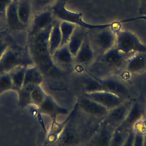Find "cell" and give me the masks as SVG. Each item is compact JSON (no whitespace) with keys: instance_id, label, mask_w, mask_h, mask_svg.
I'll return each instance as SVG.
<instances>
[{"instance_id":"6da1fadb","label":"cell","mask_w":146,"mask_h":146,"mask_svg":"<svg viewBox=\"0 0 146 146\" xmlns=\"http://www.w3.org/2000/svg\"><path fill=\"white\" fill-rule=\"evenodd\" d=\"M52 25L34 35L27 36V51L34 63L43 75L55 76L62 73L63 70L54 63L49 48V37Z\"/></svg>"},{"instance_id":"7a4b0ae2","label":"cell","mask_w":146,"mask_h":146,"mask_svg":"<svg viewBox=\"0 0 146 146\" xmlns=\"http://www.w3.org/2000/svg\"><path fill=\"white\" fill-rule=\"evenodd\" d=\"M133 54H124L114 46L98 55L90 64L88 73L93 77L99 79L113 76L124 66L125 67L127 60Z\"/></svg>"},{"instance_id":"3957f363","label":"cell","mask_w":146,"mask_h":146,"mask_svg":"<svg viewBox=\"0 0 146 146\" xmlns=\"http://www.w3.org/2000/svg\"><path fill=\"white\" fill-rule=\"evenodd\" d=\"M65 1H60L55 3L51 8L52 14L55 18L60 21H66L74 23L77 26L88 30L102 29L110 27L112 26L113 22L102 25L89 24L83 21L81 13H75L69 11L65 7Z\"/></svg>"},{"instance_id":"277c9868","label":"cell","mask_w":146,"mask_h":146,"mask_svg":"<svg viewBox=\"0 0 146 146\" xmlns=\"http://www.w3.org/2000/svg\"><path fill=\"white\" fill-rule=\"evenodd\" d=\"M34 65L27 52L11 47L7 48L0 59V74L10 72L21 66Z\"/></svg>"},{"instance_id":"5b68a950","label":"cell","mask_w":146,"mask_h":146,"mask_svg":"<svg viewBox=\"0 0 146 146\" xmlns=\"http://www.w3.org/2000/svg\"><path fill=\"white\" fill-rule=\"evenodd\" d=\"M111 27L93 30L94 33L88 36L94 54L101 55L115 46L116 34L112 30Z\"/></svg>"},{"instance_id":"8992f818","label":"cell","mask_w":146,"mask_h":146,"mask_svg":"<svg viewBox=\"0 0 146 146\" xmlns=\"http://www.w3.org/2000/svg\"><path fill=\"white\" fill-rule=\"evenodd\" d=\"M115 47L126 54L146 53V45L143 44L139 38L129 31H119L116 33Z\"/></svg>"},{"instance_id":"52a82bcc","label":"cell","mask_w":146,"mask_h":146,"mask_svg":"<svg viewBox=\"0 0 146 146\" xmlns=\"http://www.w3.org/2000/svg\"><path fill=\"white\" fill-rule=\"evenodd\" d=\"M116 128L102 119L90 138L87 146H109Z\"/></svg>"},{"instance_id":"ba28073f","label":"cell","mask_w":146,"mask_h":146,"mask_svg":"<svg viewBox=\"0 0 146 146\" xmlns=\"http://www.w3.org/2000/svg\"><path fill=\"white\" fill-rule=\"evenodd\" d=\"M77 105L85 113L100 120L104 119L109 111L106 107L85 95L79 99Z\"/></svg>"},{"instance_id":"9c48e42d","label":"cell","mask_w":146,"mask_h":146,"mask_svg":"<svg viewBox=\"0 0 146 146\" xmlns=\"http://www.w3.org/2000/svg\"><path fill=\"white\" fill-rule=\"evenodd\" d=\"M84 94V95L100 103L109 110L117 107L125 100L115 94L105 91H98Z\"/></svg>"},{"instance_id":"30bf717a","label":"cell","mask_w":146,"mask_h":146,"mask_svg":"<svg viewBox=\"0 0 146 146\" xmlns=\"http://www.w3.org/2000/svg\"><path fill=\"white\" fill-rule=\"evenodd\" d=\"M133 103L129 99L124 100L119 106L110 110L104 119L117 128L127 116Z\"/></svg>"},{"instance_id":"8fae6325","label":"cell","mask_w":146,"mask_h":146,"mask_svg":"<svg viewBox=\"0 0 146 146\" xmlns=\"http://www.w3.org/2000/svg\"><path fill=\"white\" fill-rule=\"evenodd\" d=\"M100 83L102 91L115 94L124 99H127L129 94L127 87L119 79L110 76L103 79L95 78Z\"/></svg>"},{"instance_id":"7c38bea8","label":"cell","mask_w":146,"mask_h":146,"mask_svg":"<svg viewBox=\"0 0 146 146\" xmlns=\"http://www.w3.org/2000/svg\"><path fill=\"white\" fill-rule=\"evenodd\" d=\"M51 9L42 11L34 16L28 31V36L34 35L52 25L54 21Z\"/></svg>"},{"instance_id":"4fadbf2b","label":"cell","mask_w":146,"mask_h":146,"mask_svg":"<svg viewBox=\"0 0 146 146\" xmlns=\"http://www.w3.org/2000/svg\"><path fill=\"white\" fill-rule=\"evenodd\" d=\"M144 113V108L142 103L139 101L134 102L127 116L117 127L127 131H131L136 123L142 119Z\"/></svg>"},{"instance_id":"5bb4252c","label":"cell","mask_w":146,"mask_h":146,"mask_svg":"<svg viewBox=\"0 0 146 146\" xmlns=\"http://www.w3.org/2000/svg\"><path fill=\"white\" fill-rule=\"evenodd\" d=\"M38 109L41 113L48 115L53 120H56L59 115H66L68 113L67 108L60 106L51 96L48 95L46 96Z\"/></svg>"},{"instance_id":"9a60e30c","label":"cell","mask_w":146,"mask_h":146,"mask_svg":"<svg viewBox=\"0 0 146 146\" xmlns=\"http://www.w3.org/2000/svg\"><path fill=\"white\" fill-rule=\"evenodd\" d=\"M18 2L12 1L8 6L6 14L5 20L9 29L11 31H19L25 29L27 27L20 21L17 13Z\"/></svg>"},{"instance_id":"2e32d148","label":"cell","mask_w":146,"mask_h":146,"mask_svg":"<svg viewBox=\"0 0 146 146\" xmlns=\"http://www.w3.org/2000/svg\"><path fill=\"white\" fill-rule=\"evenodd\" d=\"M94 52L89 41L88 36L85 37L74 59L76 62L81 65L91 64L94 61Z\"/></svg>"},{"instance_id":"e0dca14e","label":"cell","mask_w":146,"mask_h":146,"mask_svg":"<svg viewBox=\"0 0 146 146\" xmlns=\"http://www.w3.org/2000/svg\"><path fill=\"white\" fill-rule=\"evenodd\" d=\"M85 30L84 28L77 26L67 43L69 50L74 58L76 56L86 36Z\"/></svg>"},{"instance_id":"ac0fdd59","label":"cell","mask_w":146,"mask_h":146,"mask_svg":"<svg viewBox=\"0 0 146 146\" xmlns=\"http://www.w3.org/2000/svg\"><path fill=\"white\" fill-rule=\"evenodd\" d=\"M52 56L55 64L61 69H62L61 66H68L72 64L74 59L67 44L60 47L52 55Z\"/></svg>"},{"instance_id":"d6986e66","label":"cell","mask_w":146,"mask_h":146,"mask_svg":"<svg viewBox=\"0 0 146 146\" xmlns=\"http://www.w3.org/2000/svg\"><path fill=\"white\" fill-rule=\"evenodd\" d=\"M127 71L131 74L141 72L146 67V58L144 53H135L127 60L125 65Z\"/></svg>"},{"instance_id":"ffe728a7","label":"cell","mask_w":146,"mask_h":146,"mask_svg":"<svg viewBox=\"0 0 146 146\" xmlns=\"http://www.w3.org/2000/svg\"><path fill=\"white\" fill-rule=\"evenodd\" d=\"M60 21L55 20L53 23L49 37V48L51 55H52L61 44L62 38L60 27Z\"/></svg>"},{"instance_id":"44dd1931","label":"cell","mask_w":146,"mask_h":146,"mask_svg":"<svg viewBox=\"0 0 146 146\" xmlns=\"http://www.w3.org/2000/svg\"><path fill=\"white\" fill-rule=\"evenodd\" d=\"M43 80L44 75L37 66L31 65L26 67L23 86L27 84L41 85L43 82Z\"/></svg>"},{"instance_id":"7402d4cb","label":"cell","mask_w":146,"mask_h":146,"mask_svg":"<svg viewBox=\"0 0 146 146\" xmlns=\"http://www.w3.org/2000/svg\"><path fill=\"white\" fill-rule=\"evenodd\" d=\"M31 7L29 0H22L18 2L17 13L21 22L25 26L29 24L31 13Z\"/></svg>"},{"instance_id":"603a6c76","label":"cell","mask_w":146,"mask_h":146,"mask_svg":"<svg viewBox=\"0 0 146 146\" xmlns=\"http://www.w3.org/2000/svg\"><path fill=\"white\" fill-rule=\"evenodd\" d=\"M34 86V84H27L23 86L21 89L17 91L18 96L19 106L23 108L32 104L31 92Z\"/></svg>"},{"instance_id":"cb8c5ba5","label":"cell","mask_w":146,"mask_h":146,"mask_svg":"<svg viewBox=\"0 0 146 146\" xmlns=\"http://www.w3.org/2000/svg\"><path fill=\"white\" fill-rule=\"evenodd\" d=\"M27 67V66H21L14 69L10 72L14 90L17 91L23 87L25 71Z\"/></svg>"},{"instance_id":"d4e9b609","label":"cell","mask_w":146,"mask_h":146,"mask_svg":"<svg viewBox=\"0 0 146 146\" xmlns=\"http://www.w3.org/2000/svg\"><path fill=\"white\" fill-rule=\"evenodd\" d=\"M82 84L84 90V93L102 91L99 82L89 73H87L82 78Z\"/></svg>"},{"instance_id":"484cf974","label":"cell","mask_w":146,"mask_h":146,"mask_svg":"<svg viewBox=\"0 0 146 146\" xmlns=\"http://www.w3.org/2000/svg\"><path fill=\"white\" fill-rule=\"evenodd\" d=\"M76 26V25L72 23L66 21H60V27L62 38L61 46L67 44L70 36L72 35Z\"/></svg>"},{"instance_id":"4316f807","label":"cell","mask_w":146,"mask_h":146,"mask_svg":"<svg viewBox=\"0 0 146 146\" xmlns=\"http://www.w3.org/2000/svg\"><path fill=\"white\" fill-rule=\"evenodd\" d=\"M129 132L117 127L113 132L109 146H123Z\"/></svg>"},{"instance_id":"83f0119b","label":"cell","mask_w":146,"mask_h":146,"mask_svg":"<svg viewBox=\"0 0 146 146\" xmlns=\"http://www.w3.org/2000/svg\"><path fill=\"white\" fill-rule=\"evenodd\" d=\"M47 94L44 92L41 87V85H35L31 92V99L32 104L36 106L37 107L42 103Z\"/></svg>"},{"instance_id":"f1b7e54d","label":"cell","mask_w":146,"mask_h":146,"mask_svg":"<svg viewBox=\"0 0 146 146\" xmlns=\"http://www.w3.org/2000/svg\"><path fill=\"white\" fill-rule=\"evenodd\" d=\"M55 0H29L33 12L38 14L50 6Z\"/></svg>"},{"instance_id":"f546056e","label":"cell","mask_w":146,"mask_h":146,"mask_svg":"<svg viewBox=\"0 0 146 146\" xmlns=\"http://www.w3.org/2000/svg\"><path fill=\"white\" fill-rule=\"evenodd\" d=\"M11 90H13V85L10 73L0 74V95Z\"/></svg>"},{"instance_id":"4dcf8cb0","label":"cell","mask_w":146,"mask_h":146,"mask_svg":"<svg viewBox=\"0 0 146 146\" xmlns=\"http://www.w3.org/2000/svg\"><path fill=\"white\" fill-rule=\"evenodd\" d=\"M134 132L135 136L133 140V146H143L144 133L137 131H134Z\"/></svg>"},{"instance_id":"1f68e13d","label":"cell","mask_w":146,"mask_h":146,"mask_svg":"<svg viewBox=\"0 0 146 146\" xmlns=\"http://www.w3.org/2000/svg\"><path fill=\"white\" fill-rule=\"evenodd\" d=\"M11 2V0H0V17L2 18L5 19L6 9Z\"/></svg>"},{"instance_id":"d6a6232c","label":"cell","mask_w":146,"mask_h":146,"mask_svg":"<svg viewBox=\"0 0 146 146\" xmlns=\"http://www.w3.org/2000/svg\"><path fill=\"white\" fill-rule=\"evenodd\" d=\"M135 132L133 129L131 130L128 135V136L125 140L123 146H133V140H134Z\"/></svg>"},{"instance_id":"836d02e7","label":"cell","mask_w":146,"mask_h":146,"mask_svg":"<svg viewBox=\"0 0 146 146\" xmlns=\"http://www.w3.org/2000/svg\"><path fill=\"white\" fill-rule=\"evenodd\" d=\"M9 46V43L7 42L0 39V59Z\"/></svg>"},{"instance_id":"e575fe53","label":"cell","mask_w":146,"mask_h":146,"mask_svg":"<svg viewBox=\"0 0 146 146\" xmlns=\"http://www.w3.org/2000/svg\"><path fill=\"white\" fill-rule=\"evenodd\" d=\"M140 7L138 13L141 16L146 14V0H139Z\"/></svg>"},{"instance_id":"d590c367","label":"cell","mask_w":146,"mask_h":146,"mask_svg":"<svg viewBox=\"0 0 146 146\" xmlns=\"http://www.w3.org/2000/svg\"><path fill=\"white\" fill-rule=\"evenodd\" d=\"M139 19H142V20L146 21V14L144 15L137 17H136V18H130V19H128L123 20V21H121V22H127L132 21H135V20H139Z\"/></svg>"},{"instance_id":"8d00e7d4","label":"cell","mask_w":146,"mask_h":146,"mask_svg":"<svg viewBox=\"0 0 146 146\" xmlns=\"http://www.w3.org/2000/svg\"><path fill=\"white\" fill-rule=\"evenodd\" d=\"M143 146H146V132L144 134V140Z\"/></svg>"},{"instance_id":"74e56055","label":"cell","mask_w":146,"mask_h":146,"mask_svg":"<svg viewBox=\"0 0 146 146\" xmlns=\"http://www.w3.org/2000/svg\"><path fill=\"white\" fill-rule=\"evenodd\" d=\"M12 1H16V2H19L20 1H22V0H11Z\"/></svg>"}]
</instances>
